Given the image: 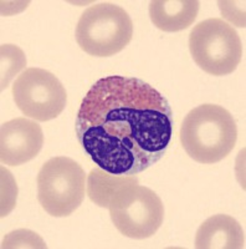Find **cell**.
Segmentation results:
<instances>
[{"label": "cell", "instance_id": "9c48e42d", "mask_svg": "<svg viewBox=\"0 0 246 249\" xmlns=\"http://www.w3.org/2000/svg\"><path fill=\"white\" fill-rule=\"evenodd\" d=\"M198 249L245 248V233L236 219L227 214H215L203 222L196 235Z\"/></svg>", "mask_w": 246, "mask_h": 249}, {"label": "cell", "instance_id": "30bf717a", "mask_svg": "<svg viewBox=\"0 0 246 249\" xmlns=\"http://www.w3.org/2000/svg\"><path fill=\"white\" fill-rule=\"evenodd\" d=\"M199 8L197 0H154L149 3V18L159 30L176 33L194 23Z\"/></svg>", "mask_w": 246, "mask_h": 249}, {"label": "cell", "instance_id": "6da1fadb", "mask_svg": "<svg viewBox=\"0 0 246 249\" xmlns=\"http://www.w3.org/2000/svg\"><path fill=\"white\" fill-rule=\"evenodd\" d=\"M75 131L99 168L116 176H134L167 152L173 111L165 96L143 80L107 76L82 100Z\"/></svg>", "mask_w": 246, "mask_h": 249}, {"label": "cell", "instance_id": "3957f363", "mask_svg": "<svg viewBox=\"0 0 246 249\" xmlns=\"http://www.w3.org/2000/svg\"><path fill=\"white\" fill-rule=\"evenodd\" d=\"M75 36L86 54L110 57L121 53L131 43L133 23L121 6L98 3L82 13Z\"/></svg>", "mask_w": 246, "mask_h": 249}, {"label": "cell", "instance_id": "4fadbf2b", "mask_svg": "<svg viewBox=\"0 0 246 249\" xmlns=\"http://www.w3.org/2000/svg\"><path fill=\"white\" fill-rule=\"evenodd\" d=\"M3 248H46L45 242L28 230H19L9 233L3 242Z\"/></svg>", "mask_w": 246, "mask_h": 249}, {"label": "cell", "instance_id": "52a82bcc", "mask_svg": "<svg viewBox=\"0 0 246 249\" xmlns=\"http://www.w3.org/2000/svg\"><path fill=\"white\" fill-rule=\"evenodd\" d=\"M13 96L19 110L36 121H50L64 111L67 95L52 72L40 68L24 70L13 85Z\"/></svg>", "mask_w": 246, "mask_h": 249}, {"label": "cell", "instance_id": "7c38bea8", "mask_svg": "<svg viewBox=\"0 0 246 249\" xmlns=\"http://www.w3.org/2000/svg\"><path fill=\"white\" fill-rule=\"evenodd\" d=\"M0 59H1V90L8 89L10 82L13 81L16 75L21 70H24L26 66V56L24 51L16 45H10V44H3L0 48Z\"/></svg>", "mask_w": 246, "mask_h": 249}, {"label": "cell", "instance_id": "7a4b0ae2", "mask_svg": "<svg viewBox=\"0 0 246 249\" xmlns=\"http://www.w3.org/2000/svg\"><path fill=\"white\" fill-rule=\"evenodd\" d=\"M238 127L231 113L219 105L204 104L184 119L180 142L190 159L199 163L221 161L235 147Z\"/></svg>", "mask_w": 246, "mask_h": 249}, {"label": "cell", "instance_id": "5bb4252c", "mask_svg": "<svg viewBox=\"0 0 246 249\" xmlns=\"http://www.w3.org/2000/svg\"><path fill=\"white\" fill-rule=\"evenodd\" d=\"M1 217H5L15 207L17 188L10 172L4 167L1 168Z\"/></svg>", "mask_w": 246, "mask_h": 249}, {"label": "cell", "instance_id": "8fae6325", "mask_svg": "<svg viewBox=\"0 0 246 249\" xmlns=\"http://www.w3.org/2000/svg\"><path fill=\"white\" fill-rule=\"evenodd\" d=\"M136 179H138L136 176H116L99 167L94 168L87 178V195L95 204L108 208L112 196L119 187Z\"/></svg>", "mask_w": 246, "mask_h": 249}, {"label": "cell", "instance_id": "ba28073f", "mask_svg": "<svg viewBox=\"0 0 246 249\" xmlns=\"http://www.w3.org/2000/svg\"><path fill=\"white\" fill-rule=\"evenodd\" d=\"M44 146L40 124L24 117L8 121L0 130V159L4 164L20 166L35 159Z\"/></svg>", "mask_w": 246, "mask_h": 249}, {"label": "cell", "instance_id": "5b68a950", "mask_svg": "<svg viewBox=\"0 0 246 249\" xmlns=\"http://www.w3.org/2000/svg\"><path fill=\"white\" fill-rule=\"evenodd\" d=\"M189 50L197 65L214 76L231 74L243 55V45L236 30L219 18L204 20L193 28Z\"/></svg>", "mask_w": 246, "mask_h": 249}, {"label": "cell", "instance_id": "277c9868", "mask_svg": "<svg viewBox=\"0 0 246 249\" xmlns=\"http://www.w3.org/2000/svg\"><path fill=\"white\" fill-rule=\"evenodd\" d=\"M108 210L114 226L132 239L152 237L163 224L162 199L150 188L139 186L138 179L119 187L111 198Z\"/></svg>", "mask_w": 246, "mask_h": 249}, {"label": "cell", "instance_id": "8992f818", "mask_svg": "<svg viewBox=\"0 0 246 249\" xmlns=\"http://www.w3.org/2000/svg\"><path fill=\"white\" fill-rule=\"evenodd\" d=\"M86 173L70 157L50 159L37 175V199L52 217H67L85 199Z\"/></svg>", "mask_w": 246, "mask_h": 249}]
</instances>
